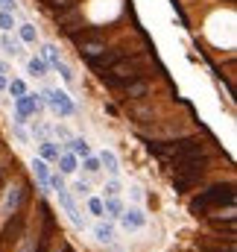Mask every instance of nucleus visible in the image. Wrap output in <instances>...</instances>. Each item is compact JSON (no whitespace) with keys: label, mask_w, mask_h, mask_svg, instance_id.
Returning a JSON list of instances; mask_svg holds the SVG:
<instances>
[{"label":"nucleus","mask_w":237,"mask_h":252,"mask_svg":"<svg viewBox=\"0 0 237 252\" xmlns=\"http://www.w3.org/2000/svg\"><path fill=\"white\" fill-rule=\"evenodd\" d=\"M147 141V150L152 156H158L164 164H173L181 161L187 156H199V153H208V144L199 138V135H173V138H144Z\"/></svg>","instance_id":"nucleus-1"},{"label":"nucleus","mask_w":237,"mask_h":252,"mask_svg":"<svg viewBox=\"0 0 237 252\" xmlns=\"http://www.w3.org/2000/svg\"><path fill=\"white\" fill-rule=\"evenodd\" d=\"M149 62H152L149 50H135V53H129L126 59H120L118 64H112L109 70H100V79H103V85H109V88H123L126 82L144 76Z\"/></svg>","instance_id":"nucleus-2"},{"label":"nucleus","mask_w":237,"mask_h":252,"mask_svg":"<svg viewBox=\"0 0 237 252\" xmlns=\"http://www.w3.org/2000/svg\"><path fill=\"white\" fill-rule=\"evenodd\" d=\"M208 164H211V156L208 153H199V156H187L181 161L167 164L173 170V185L178 193H187L190 188H196L205 176H208Z\"/></svg>","instance_id":"nucleus-3"},{"label":"nucleus","mask_w":237,"mask_h":252,"mask_svg":"<svg viewBox=\"0 0 237 252\" xmlns=\"http://www.w3.org/2000/svg\"><path fill=\"white\" fill-rule=\"evenodd\" d=\"M223 205H235V185L226 182V185H211V188L199 190V196L190 199V211L193 214H208V211H217Z\"/></svg>","instance_id":"nucleus-4"},{"label":"nucleus","mask_w":237,"mask_h":252,"mask_svg":"<svg viewBox=\"0 0 237 252\" xmlns=\"http://www.w3.org/2000/svg\"><path fill=\"white\" fill-rule=\"evenodd\" d=\"M53 18H56V30L67 32V35H73V32L82 27V12H79V6H67V9H61V12H53Z\"/></svg>","instance_id":"nucleus-5"},{"label":"nucleus","mask_w":237,"mask_h":252,"mask_svg":"<svg viewBox=\"0 0 237 252\" xmlns=\"http://www.w3.org/2000/svg\"><path fill=\"white\" fill-rule=\"evenodd\" d=\"M41 94H44L47 106H53L61 118H70V115H76V106H73V100H70L64 91H59V88H44Z\"/></svg>","instance_id":"nucleus-6"},{"label":"nucleus","mask_w":237,"mask_h":252,"mask_svg":"<svg viewBox=\"0 0 237 252\" xmlns=\"http://www.w3.org/2000/svg\"><path fill=\"white\" fill-rule=\"evenodd\" d=\"M129 53H135V50H126V47H106L100 56H94V59H88V64L94 67V70H109L112 64H118L120 59H126Z\"/></svg>","instance_id":"nucleus-7"},{"label":"nucleus","mask_w":237,"mask_h":252,"mask_svg":"<svg viewBox=\"0 0 237 252\" xmlns=\"http://www.w3.org/2000/svg\"><path fill=\"white\" fill-rule=\"evenodd\" d=\"M56 196H59V205L67 211V217H70V223L76 226V229H88V220H85V214L76 208V202H73V196H70V190H56Z\"/></svg>","instance_id":"nucleus-8"},{"label":"nucleus","mask_w":237,"mask_h":252,"mask_svg":"<svg viewBox=\"0 0 237 252\" xmlns=\"http://www.w3.org/2000/svg\"><path fill=\"white\" fill-rule=\"evenodd\" d=\"M118 220H120V226H123L126 232H138V229H144V226H147V214H144V208H141V205L123 208Z\"/></svg>","instance_id":"nucleus-9"},{"label":"nucleus","mask_w":237,"mask_h":252,"mask_svg":"<svg viewBox=\"0 0 237 252\" xmlns=\"http://www.w3.org/2000/svg\"><path fill=\"white\" fill-rule=\"evenodd\" d=\"M149 82L144 79V76H138V79H132V82H126L120 91H123V100H132V103H141L144 97H149Z\"/></svg>","instance_id":"nucleus-10"},{"label":"nucleus","mask_w":237,"mask_h":252,"mask_svg":"<svg viewBox=\"0 0 237 252\" xmlns=\"http://www.w3.org/2000/svg\"><path fill=\"white\" fill-rule=\"evenodd\" d=\"M0 50L6 56H12V59H24L27 56L24 53V41L18 35H9V32H0Z\"/></svg>","instance_id":"nucleus-11"},{"label":"nucleus","mask_w":237,"mask_h":252,"mask_svg":"<svg viewBox=\"0 0 237 252\" xmlns=\"http://www.w3.org/2000/svg\"><path fill=\"white\" fill-rule=\"evenodd\" d=\"M76 47H79V56L94 59V56H100L109 44H106V38H85V41H76Z\"/></svg>","instance_id":"nucleus-12"},{"label":"nucleus","mask_w":237,"mask_h":252,"mask_svg":"<svg viewBox=\"0 0 237 252\" xmlns=\"http://www.w3.org/2000/svg\"><path fill=\"white\" fill-rule=\"evenodd\" d=\"M21 199H24V188L21 185H9L6 188V199H3V217H9V214H15L18 208H21Z\"/></svg>","instance_id":"nucleus-13"},{"label":"nucleus","mask_w":237,"mask_h":252,"mask_svg":"<svg viewBox=\"0 0 237 252\" xmlns=\"http://www.w3.org/2000/svg\"><path fill=\"white\" fill-rule=\"evenodd\" d=\"M91 232H94V238H97L100 244H115V238H118V229H115V223H112V220L106 223V217H100V223H97Z\"/></svg>","instance_id":"nucleus-14"},{"label":"nucleus","mask_w":237,"mask_h":252,"mask_svg":"<svg viewBox=\"0 0 237 252\" xmlns=\"http://www.w3.org/2000/svg\"><path fill=\"white\" fill-rule=\"evenodd\" d=\"M56 164H59V173H61V176H73V173L79 170V158H76L70 150H67V153H59Z\"/></svg>","instance_id":"nucleus-15"},{"label":"nucleus","mask_w":237,"mask_h":252,"mask_svg":"<svg viewBox=\"0 0 237 252\" xmlns=\"http://www.w3.org/2000/svg\"><path fill=\"white\" fill-rule=\"evenodd\" d=\"M32 170H35V179H38L41 190L47 193V190H50V185H47V179H50V164H47L44 158H32Z\"/></svg>","instance_id":"nucleus-16"},{"label":"nucleus","mask_w":237,"mask_h":252,"mask_svg":"<svg viewBox=\"0 0 237 252\" xmlns=\"http://www.w3.org/2000/svg\"><path fill=\"white\" fill-rule=\"evenodd\" d=\"M97 158H100V164L109 170V176H120V158L112 153V150H103Z\"/></svg>","instance_id":"nucleus-17"},{"label":"nucleus","mask_w":237,"mask_h":252,"mask_svg":"<svg viewBox=\"0 0 237 252\" xmlns=\"http://www.w3.org/2000/svg\"><path fill=\"white\" fill-rule=\"evenodd\" d=\"M120 211H123V202H120V196H103V217H109V220H118Z\"/></svg>","instance_id":"nucleus-18"},{"label":"nucleus","mask_w":237,"mask_h":252,"mask_svg":"<svg viewBox=\"0 0 237 252\" xmlns=\"http://www.w3.org/2000/svg\"><path fill=\"white\" fill-rule=\"evenodd\" d=\"M67 147H70V153H73L76 158H85V156H91V144H88L82 135H76V138H67Z\"/></svg>","instance_id":"nucleus-19"},{"label":"nucleus","mask_w":237,"mask_h":252,"mask_svg":"<svg viewBox=\"0 0 237 252\" xmlns=\"http://www.w3.org/2000/svg\"><path fill=\"white\" fill-rule=\"evenodd\" d=\"M38 150H41V158H44V161H47V164H50V161H56V158H59V144H56V141H50V138H44V141H38Z\"/></svg>","instance_id":"nucleus-20"},{"label":"nucleus","mask_w":237,"mask_h":252,"mask_svg":"<svg viewBox=\"0 0 237 252\" xmlns=\"http://www.w3.org/2000/svg\"><path fill=\"white\" fill-rule=\"evenodd\" d=\"M15 30H18V38H21L24 44H38V30H35L32 24H18Z\"/></svg>","instance_id":"nucleus-21"},{"label":"nucleus","mask_w":237,"mask_h":252,"mask_svg":"<svg viewBox=\"0 0 237 252\" xmlns=\"http://www.w3.org/2000/svg\"><path fill=\"white\" fill-rule=\"evenodd\" d=\"M47 70H50V67H47V62H44L41 56L27 59V73H30V76H38V79H41V76H47Z\"/></svg>","instance_id":"nucleus-22"},{"label":"nucleus","mask_w":237,"mask_h":252,"mask_svg":"<svg viewBox=\"0 0 237 252\" xmlns=\"http://www.w3.org/2000/svg\"><path fill=\"white\" fill-rule=\"evenodd\" d=\"M41 59L47 62V67H56L61 62L59 59V47L56 44H41Z\"/></svg>","instance_id":"nucleus-23"},{"label":"nucleus","mask_w":237,"mask_h":252,"mask_svg":"<svg viewBox=\"0 0 237 252\" xmlns=\"http://www.w3.org/2000/svg\"><path fill=\"white\" fill-rule=\"evenodd\" d=\"M129 118L138 121V124H147V121H152V109L149 106H132L129 109Z\"/></svg>","instance_id":"nucleus-24"},{"label":"nucleus","mask_w":237,"mask_h":252,"mask_svg":"<svg viewBox=\"0 0 237 252\" xmlns=\"http://www.w3.org/2000/svg\"><path fill=\"white\" fill-rule=\"evenodd\" d=\"M82 170H85L88 176H100L103 164H100V158H97V156H85V158H82Z\"/></svg>","instance_id":"nucleus-25"},{"label":"nucleus","mask_w":237,"mask_h":252,"mask_svg":"<svg viewBox=\"0 0 237 252\" xmlns=\"http://www.w3.org/2000/svg\"><path fill=\"white\" fill-rule=\"evenodd\" d=\"M6 91H9L12 97H24V94H27V82H24V79H15V76H12V79L6 82Z\"/></svg>","instance_id":"nucleus-26"},{"label":"nucleus","mask_w":237,"mask_h":252,"mask_svg":"<svg viewBox=\"0 0 237 252\" xmlns=\"http://www.w3.org/2000/svg\"><path fill=\"white\" fill-rule=\"evenodd\" d=\"M18 27V18L12 12H0V32H12Z\"/></svg>","instance_id":"nucleus-27"},{"label":"nucleus","mask_w":237,"mask_h":252,"mask_svg":"<svg viewBox=\"0 0 237 252\" xmlns=\"http://www.w3.org/2000/svg\"><path fill=\"white\" fill-rule=\"evenodd\" d=\"M85 199H88V214L100 220V217H103V199H100V196H85Z\"/></svg>","instance_id":"nucleus-28"},{"label":"nucleus","mask_w":237,"mask_h":252,"mask_svg":"<svg viewBox=\"0 0 237 252\" xmlns=\"http://www.w3.org/2000/svg\"><path fill=\"white\" fill-rule=\"evenodd\" d=\"M120 188H123V185H120V176H112V179L103 185V196H120Z\"/></svg>","instance_id":"nucleus-29"},{"label":"nucleus","mask_w":237,"mask_h":252,"mask_svg":"<svg viewBox=\"0 0 237 252\" xmlns=\"http://www.w3.org/2000/svg\"><path fill=\"white\" fill-rule=\"evenodd\" d=\"M91 179H76V182H73V193H76V196H79V199H82V196H91Z\"/></svg>","instance_id":"nucleus-30"},{"label":"nucleus","mask_w":237,"mask_h":252,"mask_svg":"<svg viewBox=\"0 0 237 252\" xmlns=\"http://www.w3.org/2000/svg\"><path fill=\"white\" fill-rule=\"evenodd\" d=\"M50 12H61V9H67V6H76L79 0H41Z\"/></svg>","instance_id":"nucleus-31"},{"label":"nucleus","mask_w":237,"mask_h":252,"mask_svg":"<svg viewBox=\"0 0 237 252\" xmlns=\"http://www.w3.org/2000/svg\"><path fill=\"white\" fill-rule=\"evenodd\" d=\"M47 132H50V126H47V124L32 121V135H35V141H44V138H47Z\"/></svg>","instance_id":"nucleus-32"},{"label":"nucleus","mask_w":237,"mask_h":252,"mask_svg":"<svg viewBox=\"0 0 237 252\" xmlns=\"http://www.w3.org/2000/svg\"><path fill=\"white\" fill-rule=\"evenodd\" d=\"M53 70H59V73H61V79H64L67 85H73V82H76V76H73V70H70V67H67L64 62H59L56 67H53Z\"/></svg>","instance_id":"nucleus-33"},{"label":"nucleus","mask_w":237,"mask_h":252,"mask_svg":"<svg viewBox=\"0 0 237 252\" xmlns=\"http://www.w3.org/2000/svg\"><path fill=\"white\" fill-rule=\"evenodd\" d=\"M0 12H12V15H18L21 9H18V0H0Z\"/></svg>","instance_id":"nucleus-34"},{"label":"nucleus","mask_w":237,"mask_h":252,"mask_svg":"<svg viewBox=\"0 0 237 252\" xmlns=\"http://www.w3.org/2000/svg\"><path fill=\"white\" fill-rule=\"evenodd\" d=\"M12 135H15V138H18V141H21V144H27V141H30V135H27V129H24V126H12Z\"/></svg>","instance_id":"nucleus-35"},{"label":"nucleus","mask_w":237,"mask_h":252,"mask_svg":"<svg viewBox=\"0 0 237 252\" xmlns=\"http://www.w3.org/2000/svg\"><path fill=\"white\" fill-rule=\"evenodd\" d=\"M47 232H50V226L44 229V235H41V241H38V247H35V252H50V247H47Z\"/></svg>","instance_id":"nucleus-36"},{"label":"nucleus","mask_w":237,"mask_h":252,"mask_svg":"<svg viewBox=\"0 0 237 252\" xmlns=\"http://www.w3.org/2000/svg\"><path fill=\"white\" fill-rule=\"evenodd\" d=\"M129 196H132V202H144V190L141 188H129Z\"/></svg>","instance_id":"nucleus-37"},{"label":"nucleus","mask_w":237,"mask_h":252,"mask_svg":"<svg viewBox=\"0 0 237 252\" xmlns=\"http://www.w3.org/2000/svg\"><path fill=\"white\" fill-rule=\"evenodd\" d=\"M53 132H56V138H64V141H67V138H70V132H67V129H64V126H56V129H53Z\"/></svg>","instance_id":"nucleus-38"},{"label":"nucleus","mask_w":237,"mask_h":252,"mask_svg":"<svg viewBox=\"0 0 237 252\" xmlns=\"http://www.w3.org/2000/svg\"><path fill=\"white\" fill-rule=\"evenodd\" d=\"M6 82H9V79H6V73H0V94L6 91Z\"/></svg>","instance_id":"nucleus-39"},{"label":"nucleus","mask_w":237,"mask_h":252,"mask_svg":"<svg viewBox=\"0 0 237 252\" xmlns=\"http://www.w3.org/2000/svg\"><path fill=\"white\" fill-rule=\"evenodd\" d=\"M0 73H12V67H9V64L3 62V59H0Z\"/></svg>","instance_id":"nucleus-40"},{"label":"nucleus","mask_w":237,"mask_h":252,"mask_svg":"<svg viewBox=\"0 0 237 252\" xmlns=\"http://www.w3.org/2000/svg\"><path fill=\"white\" fill-rule=\"evenodd\" d=\"M61 252H73V250H70V247H64V250H61Z\"/></svg>","instance_id":"nucleus-41"}]
</instances>
